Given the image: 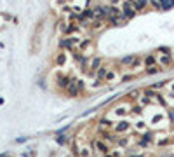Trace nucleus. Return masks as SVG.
I'll use <instances>...</instances> for the list:
<instances>
[{
    "label": "nucleus",
    "instance_id": "obj_1",
    "mask_svg": "<svg viewBox=\"0 0 174 157\" xmlns=\"http://www.w3.org/2000/svg\"><path fill=\"white\" fill-rule=\"evenodd\" d=\"M80 87H78V84H77V78H73L71 80V84L68 86V89H66V94H68L70 98H75V96H78L80 94Z\"/></svg>",
    "mask_w": 174,
    "mask_h": 157
},
{
    "label": "nucleus",
    "instance_id": "obj_2",
    "mask_svg": "<svg viewBox=\"0 0 174 157\" xmlns=\"http://www.w3.org/2000/svg\"><path fill=\"white\" fill-rule=\"evenodd\" d=\"M71 80H73V78H70L68 75H57V86L61 87V89H68V86L71 84Z\"/></svg>",
    "mask_w": 174,
    "mask_h": 157
},
{
    "label": "nucleus",
    "instance_id": "obj_3",
    "mask_svg": "<svg viewBox=\"0 0 174 157\" xmlns=\"http://www.w3.org/2000/svg\"><path fill=\"white\" fill-rule=\"evenodd\" d=\"M113 128H115V131H117V133H125V131H129V129H131V122H127V121H118L117 124L113 126Z\"/></svg>",
    "mask_w": 174,
    "mask_h": 157
},
{
    "label": "nucleus",
    "instance_id": "obj_4",
    "mask_svg": "<svg viewBox=\"0 0 174 157\" xmlns=\"http://www.w3.org/2000/svg\"><path fill=\"white\" fill-rule=\"evenodd\" d=\"M92 149H94V150L97 149L101 154H108V152H110V150H108V145H106L103 140H96V142L92 143Z\"/></svg>",
    "mask_w": 174,
    "mask_h": 157
},
{
    "label": "nucleus",
    "instance_id": "obj_5",
    "mask_svg": "<svg viewBox=\"0 0 174 157\" xmlns=\"http://www.w3.org/2000/svg\"><path fill=\"white\" fill-rule=\"evenodd\" d=\"M97 126H99V131H108V129L113 128V122L104 117V119H99V121H97Z\"/></svg>",
    "mask_w": 174,
    "mask_h": 157
},
{
    "label": "nucleus",
    "instance_id": "obj_6",
    "mask_svg": "<svg viewBox=\"0 0 174 157\" xmlns=\"http://www.w3.org/2000/svg\"><path fill=\"white\" fill-rule=\"evenodd\" d=\"M99 135H101V138L99 140H103V142H117V138H115V135L113 133H110V131H99Z\"/></svg>",
    "mask_w": 174,
    "mask_h": 157
},
{
    "label": "nucleus",
    "instance_id": "obj_7",
    "mask_svg": "<svg viewBox=\"0 0 174 157\" xmlns=\"http://www.w3.org/2000/svg\"><path fill=\"white\" fill-rule=\"evenodd\" d=\"M108 66L106 65H101L99 68H97V72H96V77H97V80H104V77H106V73H108Z\"/></svg>",
    "mask_w": 174,
    "mask_h": 157
},
{
    "label": "nucleus",
    "instance_id": "obj_8",
    "mask_svg": "<svg viewBox=\"0 0 174 157\" xmlns=\"http://www.w3.org/2000/svg\"><path fill=\"white\" fill-rule=\"evenodd\" d=\"M99 66H101V59H99V58H94V59L90 61L89 73H90V75H94V72H97V68H99Z\"/></svg>",
    "mask_w": 174,
    "mask_h": 157
},
{
    "label": "nucleus",
    "instance_id": "obj_9",
    "mask_svg": "<svg viewBox=\"0 0 174 157\" xmlns=\"http://www.w3.org/2000/svg\"><path fill=\"white\" fill-rule=\"evenodd\" d=\"M134 14H136V11L131 7V4H129V2H125V4H124V16H125V18H132Z\"/></svg>",
    "mask_w": 174,
    "mask_h": 157
},
{
    "label": "nucleus",
    "instance_id": "obj_10",
    "mask_svg": "<svg viewBox=\"0 0 174 157\" xmlns=\"http://www.w3.org/2000/svg\"><path fill=\"white\" fill-rule=\"evenodd\" d=\"M145 65H146V68H150V66H157V58L153 56V54H148V56L145 58Z\"/></svg>",
    "mask_w": 174,
    "mask_h": 157
},
{
    "label": "nucleus",
    "instance_id": "obj_11",
    "mask_svg": "<svg viewBox=\"0 0 174 157\" xmlns=\"http://www.w3.org/2000/svg\"><path fill=\"white\" fill-rule=\"evenodd\" d=\"M159 63L162 66H169V65L172 63V56H169V54H164V56L159 58Z\"/></svg>",
    "mask_w": 174,
    "mask_h": 157
},
{
    "label": "nucleus",
    "instance_id": "obj_12",
    "mask_svg": "<svg viewBox=\"0 0 174 157\" xmlns=\"http://www.w3.org/2000/svg\"><path fill=\"white\" fill-rule=\"evenodd\" d=\"M134 59H136V56H134V54H129V56L122 58V59H120V63H122V66H131Z\"/></svg>",
    "mask_w": 174,
    "mask_h": 157
},
{
    "label": "nucleus",
    "instance_id": "obj_13",
    "mask_svg": "<svg viewBox=\"0 0 174 157\" xmlns=\"http://www.w3.org/2000/svg\"><path fill=\"white\" fill-rule=\"evenodd\" d=\"M77 42V38H64L61 40V47H66V49H71L73 47V44Z\"/></svg>",
    "mask_w": 174,
    "mask_h": 157
},
{
    "label": "nucleus",
    "instance_id": "obj_14",
    "mask_svg": "<svg viewBox=\"0 0 174 157\" xmlns=\"http://www.w3.org/2000/svg\"><path fill=\"white\" fill-rule=\"evenodd\" d=\"M56 142L59 143V145H68V142H70V136H68V135H63V133H61V135H59L57 138H56Z\"/></svg>",
    "mask_w": 174,
    "mask_h": 157
},
{
    "label": "nucleus",
    "instance_id": "obj_15",
    "mask_svg": "<svg viewBox=\"0 0 174 157\" xmlns=\"http://www.w3.org/2000/svg\"><path fill=\"white\" fill-rule=\"evenodd\" d=\"M113 114L118 115V117H122V115H127V114H129V110H127V107H117L115 110H113Z\"/></svg>",
    "mask_w": 174,
    "mask_h": 157
},
{
    "label": "nucleus",
    "instance_id": "obj_16",
    "mask_svg": "<svg viewBox=\"0 0 174 157\" xmlns=\"http://www.w3.org/2000/svg\"><path fill=\"white\" fill-rule=\"evenodd\" d=\"M146 4H148V0H136V4H134V11H141V9H145Z\"/></svg>",
    "mask_w": 174,
    "mask_h": 157
},
{
    "label": "nucleus",
    "instance_id": "obj_17",
    "mask_svg": "<svg viewBox=\"0 0 174 157\" xmlns=\"http://www.w3.org/2000/svg\"><path fill=\"white\" fill-rule=\"evenodd\" d=\"M115 78H117V73H115V70H108L106 77H104V80H106V82H113Z\"/></svg>",
    "mask_w": 174,
    "mask_h": 157
},
{
    "label": "nucleus",
    "instance_id": "obj_18",
    "mask_svg": "<svg viewBox=\"0 0 174 157\" xmlns=\"http://www.w3.org/2000/svg\"><path fill=\"white\" fill-rule=\"evenodd\" d=\"M159 72H160L159 66H150V68H146V73H148V75H155V73H159Z\"/></svg>",
    "mask_w": 174,
    "mask_h": 157
},
{
    "label": "nucleus",
    "instance_id": "obj_19",
    "mask_svg": "<svg viewBox=\"0 0 174 157\" xmlns=\"http://www.w3.org/2000/svg\"><path fill=\"white\" fill-rule=\"evenodd\" d=\"M164 86H166V82H164V80H160V82H155V84H152V87H150V89H153V91H155V89H162Z\"/></svg>",
    "mask_w": 174,
    "mask_h": 157
},
{
    "label": "nucleus",
    "instance_id": "obj_20",
    "mask_svg": "<svg viewBox=\"0 0 174 157\" xmlns=\"http://www.w3.org/2000/svg\"><path fill=\"white\" fill-rule=\"evenodd\" d=\"M134 77H136L134 73H127V75H122V78H120V82H129V80H132Z\"/></svg>",
    "mask_w": 174,
    "mask_h": 157
},
{
    "label": "nucleus",
    "instance_id": "obj_21",
    "mask_svg": "<svg viewBox=\"0 0 174 157\" xmlns=\"http://www.w3.org/2000/svg\"><path fill=\"white\" fill-rule=\"evenodd\" d=\"M117 143L118 145H122V147H127V145H129V138H117Z\"/></svg>",
    "mask_w": 174,
    "mask_h": 157
},
{
    "label": "nucleus",
    "instance_id": "obj_22",
    "mask_svg": "<svg viewBox=\"0 0 174 157\" xmlns=\"http://www.w3.org/2000/svg\"><path fill=\"white\" fill-rule=\"evenodd\" d=\"M78 155H80V157H89L90 155V150L87 149V147H84V149L78 152Z\"/></svg>",
    "mask_w": 174,
    "mask_h": 157
},
{
    "label": "nucleus",
    "instance_id": "obj_23",
    "mask_svg": "<svg viewBox=\"0 0 174 157\" xmlns=\"http://www.w3.org/2000/svg\"><path fill=\"white\" fill-rule=\"evenodd\" d=\"M143 63V59H141V58H136V59H134V61H132V65H131V68L132 70H136V68H138L139 65Z\"/></svg>",
    "mask_w": 174,
    "mask_h": 157
},
{
    "label": "nucleus",
    "instance_id": "obj_24",
    "mask_svg": "<svg viewBox=\"0 0 174 157\" xmlns=\"http://www.w3.org/2000/svg\"><path fill=\"white\" fill-rule=\"evenodd\" d=\"M136 129H138V131H145V129H146V126H145V122H143V121H139V122H136Z\"/></svg>",
    "mask_w": 174,
    "mask_h": 157
},
{
    "label": "nucleus",
    "instance_id": "obj_25",
    "mask_svg": "<svg viewBox=\"0 0 174 157\" xmlns=\"http://www.w3.org/2000/svg\"><path fill=\"white\" fill-rule=\"evenodd\" d=\"M141 112H143V107H139V105H136V107H132V114H138V115H141Z\"/></svg>",
    "mask_w": 174,
    "mask_h": 157
},
{
    "label": "nucleus",
    "instance_id": "obj_26",
    "mask_svg": "<svg viewBox=\"0 0 174 157\" xmlns=\"http://www.w3.org/2000/svg\"><path fill=\"white\" fill-rule=\"evenodd\" d=\"M56 61H57V65H63V63H64V61H66V56H64V54H59Z\"/></svg>",
    "mask_w": 174,
    "mask_h": 157
},
{
    "label": "nucleus",
    "instance_id": "obj_27",
    "mask_svg": "<svg viewBox=\"0 0 174 157\" xmlns=\"http://www.w3.org/2000/svg\"><path fill=\"white\" fill-rule=\"evenodd\" d=\"M89 45H90V40H84V42L80 44V51L85 49V47H89Z\"/></svg>",
    "mask_w": 174,
    "mask_h": 157
},
{
    "label": "nucleus",
    "instance_id": "obj_28",
    "mask_svg": "<svg viewBox=\"0 0 174 157\" xmlns=\"http://www.w3.org/2000/svg\"><path fill=\"white\" fill-rule=\"evenodd\" d=\"M148 103H150V98H148V96H143V98H141V105H148Z\"/></svg>",
    "mask_w": 174,
    "mask_h": 157
},
{
    "label": "nucleus",
    "instance_id": "obj_29",
    "mask_svg": "<svg viewBox=\"0 0 174 157\" xmlns=\"http://www.w3.org/2000/svg\"><path fill=\"white\" fill-rule=\"evenodd\" d=\"M160 52H166V54L171 56V49H169V47H160Z\"/></svg>",
    "mask_w": 174,
    "mask_h": 157
},
{
    "label": "nucleus",
    "instance_id": "obj_30",
    "mask_svg": "<svg viewBox=\"0 0 174 157\" xmlns=\"http://www.w3.org/2000/svg\"><path fill=\"white\" fill-rule=\"evenodd\" d=\"M131 98H136V100H138V98H139V91H132V93H131Z\"/></svg>",
    "mask_w": 174,
    "mask_h": 157
},
{
    "label": "nucleus",
    "instance_id": "obj_31",
    "mask_svg": "<svg viewBox=\"0 0 174 157\" xmlns=\"http://www.w3.org/2000/svg\"><path fill=\"white\" fill-rule=\"evenodd\" d=\"M129 157H145V155H143V154L139 152V154H129Z\"/></svg>",
    "mask_w": 174,
    "mask_h": 157
},
{
    "label": "nucleus",
    "instance_id": "obj_32",
    "mask_svg": "<svg viewBox=\"0 0 174 157\" xmlns=\"http://www.w3.org/2000/svg\"><path fill=\"white\" fill-rule=\"evenodd\" d=\"M28 138H25V136H21V138H18V140H16V142L18 143H23V142H26Z\"/></svg>",
    "mask_w": 174,
    "mask_h": 157
},
{
    "label": "nucleus",
    "instance_id": "obj_33",
    "mask_svg": "<svg viewBox=\"0 0 174 157\" xmlns=\"http://www.w3.org/2000/svg\"><path fill=\"white\" fill-rule=\"evenodd\" d=\"M169 89H171V91H172V93H174V80H172V82H171V84H169Z\"/></svg>",
    "mask_w": 174,
    "mask_h": 157
},
{
    "label": "nucleus",
    "instance_id": "obj_34",
    "mask_svg": "<svg viewBox=\"0 0 174 157\" xmlns=\"http://www.w3.org/2000/svg\"><path fill=\"white\" fill-rule=\"evenodd\" d=\"M127 2H129V4H136V0H127Z\"/></svg>",
    "mask_w": 174,
    "mask_h": 157
},
{
    "label": "nucleus",
    "instance_id": "obj_35",
    "mask_svg": "<svg viewBox=\"0 0 174 157\" xmlns=\"http://www.w3.org/2000/svg\"><path fill=\"white\" fill-rule=\"evenodd\" d=\"M0 157H11V155H7V154H2V155H0Z\"/></svg>",
    "mask_w": 174,
    "mask_h": 157
},
{
    "label": "nucleus",
    "instance_id": "obj_36",
    "mask_svg": "<svg viewBox=\"0 0 174 157\" xmlns=\"http://www.w3.org/2000/svg\"><path fill=\"white\" fill-rule=\"evenodd\" d=\"M172 52H174V51H172ZM172 56H174V54H172Z\"/></svg>",
    "mask_w": 174,
    "mask_h": 157
}]
</instances>
